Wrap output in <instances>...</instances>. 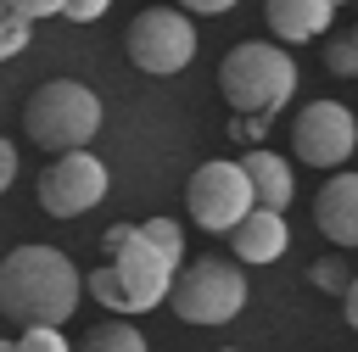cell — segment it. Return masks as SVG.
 <instances>
[{"label":"cell","instance_id":"5","mask_svg":"<svg viewBox=\"0 0 358 352\" xmlns=\"http://www.w3.org/2000/svg\"><path fill=\"white\" fill-rule=\"evenodd\" d=\"M168 302L185 324H229L246 307V274L224 257H190L173 268Z\"/></svg>","mask_w":358,"mask_h":352},{"label":"cell","instance_id":"9","mask_svg":"<svg viewBox=\"0 0 358 352\" xmlns=\"http://www.w3.org/2000/svg\"><path fill=\"white\" fill-rule=\"evenodd\" d=\"M106 196V162L84 151H56V162H45L39 173V207L50 218H78Z\"/></svg>","mask_w":358,"mask_h":352},{"label":"cell","instance_id":"6","mask_svg":"<svg viewBox=\"0 0 358 352\" xmlns=\"http://www.w3.org/2000/svg\"><path fill=\"white\" fill-rule=\"evenodd\" d=\"M123 45H129V61H134L140 73L168 78V73L190 67V56H196V22H190V11H179V6H151V11H140V17L129 22Z\"/></svg>","mask_w":358,"mask_h":352},{"label":"cell","instance_id":"7","mask_svg":"<svg viewBox=\"0 0 358 352\" xmlns=\"http://www.w3.org/2000/svg\"><path fill=\"white\" fill-rule=\"evenodd\" d=\"M185 207H190V223H201L207 235H229L252 201V184H246V168L241 162H201L185 184Z\"/></svg>","mask_w":358,"mask_h":352},{"label":"cell","instance_id":"12","mask_svg":"<svg viewBox=\"0 0 358 352\" xmlns=\"http://www.w3.org/2000/svg\"><path fill=\"white\" fill-rule=\"evenodd\" d=\"M241 168H246V184H252V201H257V207H274V212L291 207V196H296V173H291L285 156L252 145V151L241 156Z\"/></svg>","mask_w":358,"mask_h":352},{"label":"cell","instance_id":"28","mask_svg":"<svg viewBox=\"0 0 358 352\" xmlns=\"http://www.w3.org/2000/svg\"><path fill=\"white\" fill-rule=\"evenodd\" d=\"M352 39H358V28H352Z\"/></svg>","mask_w":358,"mask_h":352},{"label":"cell","instance_id":"25","mask_svg":"<svg viewBox=\"0 0 358 352\" xmlns=\"http://www.w3.org/2000/svg\"><path fill=\"white\" fill-rule=\"evenodd\" d=\"M341 307H347V324L358 330V274L347 279V291H341Z\"/></svg>","mask_w":358,"mask_h":352},{"label":"cell","instance_id":"20","mask_svg":"<svg viewBox=\"0 0 358 352\" xmlns=\"http://www.w3.org/2000/svg\"><path fill=\"white\" fill-rule=\"evenodd\" d=\"M106 11H112V0H62V17H73V22H95Z\"/></svg>","mask_w":358,"mask_h":352},{"label":"cell","instance_id":"21","mask_svg":"<svg viewBox=\"0 0 358 352\" xmlns=\"http://www.w3.org/2000/svg\"><path fill=\"white\" fill-rule=\"evenodd\" d=\"M263 129H268V117H241V112H235V123H229V134H235V140H246V145H257V140H263Z\"/></svg>","mask_w":358,"mask_h":352},{"label":"cell","instance_id":"29","mask_svg":"<svg viewBox=\"0 0 358 352\" xmlns=\"http://www.w3.org/2000/svg\"><path fill=\"white\" fill-rule=\"evenodd\" d=\"M336 6H341V0H336Z\"/></svg>","mask_w":358,"mask_h":352},{"label":"cell","instance_id":"23","mask_svg":"<svg viewBox=\"0 0 358 352\" xmlns=\"http://www.w3.org/2000/svg\"><path fill=\"white\" fill-rule=\"evenodd\" d=\"M11 6H17L28 22H39V17H56V11H62V0H11Z\"/></svg>","mask_w":358,"mask_h":352},{"label":"cell","instance_id":"22","mask_svg":"<svg viewBox=\"0 0 358 352\" xmlns=\"http://www.w3.org/2000/svg\"><path fill=\"white\" fill-rule=\"evenodd\" d=\"M11 179H17V145H11V140H0V196L11 190Z\"/></svg>","mask_w":358,"mask_h":352},{"label":"cell","instance_id":"8","mask_svg":"<svg viewBox=\"0 0 358 352\" xmlns=\"http://www.w3.org/2000/svg\"><path fill=\"white\" fill-rule=\"evenodd\" d=\"M291 151L308 168H341L358 151V117L341 101H313L291 123Z\"/></svg>","mask_w":358,"mask_h":352},{"label":"cell","instance_id":"17","mask_svg":"<svg viewBox=\"0 0 358 352\" xmlns=\"http://www.w3.org/2000/svg\"><path fill=\"white\" fill-rule=\"evenodd\" d=\"M11 346H17V352H73L67 335H62V324H22V335H17Z\"/></svg>","mask_w":358,"mask_h":352},{"label":"cell","instance_id":"18","mask_svg":"<svg viewBox=\"0 0 358 352\" xmlns=\"http://www.w3.org/2000/svg\"><path fill=\"white\" fill-rule=\"evenodd\" d=\"M347 279H352V274H347V257H336V251L308 263V285H313V291H347Z\"/></svg>","mask_w":358,"mask_h":352},{"label":"cell","instance_id":"3","mask_svg":"<svg viewBox=\"0 0 358 352\" xmlns=\"http://www.w3.org/2000/svg\"><path fill=\"white\" fill-rule=\"evenodd\" d=\"M218 89L241 117H274L296 95V61L274 39H241L218 61Z\"/></svg>","mask_w":358,"mask_h":352},{"label":"cell","instance_id":"11","mask_svg":"<svg viewBox=\"0 0 358 352\" xmlns=\"http://www.w3.org/2000/svg\"><path fill=\"white\" fill-rule=\"evenodd\" d=\"M229 246H235V263H274V257H285V246H291L285 212L246 207V218L229 229Z\"/></svg>","mask_w":358,"mask_h":352},{"label":"cell","instance_id":"13","mask_svg":"<svg viewBox=\"0 0 358 352\" xmlns=\"http://www.w3.org/2000/svg\"><path fill=\"white\" fill-rule=\"evenodd\" d=\"M274 39L285 45H302V39H319L330 22H336V0H268L263 6Z\"/></svg>","mask_w":358,"mask_h":352},{"label":"cell","instance_id":"1","mask_svg":"<svg viewBox=\"0 0 358 352\" xmlns=\"http://www.w3.org/2000/svg\"><path fill=\"white\" fill-rule=\"evenodd\" d=\"M84 296V274L56 246H17L0 257V313L11 324H67Z\"/></svg>","mask_w":358,"mask_h":352},{"label":"cell","instance_id":"2","mask_svg":"<svg viewBox=\"0 0 358 352\" xmlns=\"http://www.w3.org/2000/svg\"><path fill=\"white\" fill-rule=\"evenodd\" d=\"M168 285H173V263L140 235V223L106 229V263L90 268L84 279V291L112 313H151L168 302Z\"/></svg>","mask_w":358,"mask_h":352},{"label":"cell","instance_id":"16","mask_svg":"<svg viewBox=\"0 0 358 352\" xmlns=\"http://www.w3.org/2000/svg\"><path fill=\"white\" fill-rule=\"evenodd\" d=\"M140 235H145V240H151V246H157L173 268L185 263V229H179L173 218H145V223H140Z\"/></svg>","mask_w":358,"mask_h":352},{"label":"cell","instance_id":"24","mask_svg":"<svg viewBox=\"0 0 358 352\" xmlns=\"http://www.w3.org/2000/svg\"><path fill=\"white\" fill-rule=\"evenodd\" d=\"M235 0H179V11H190V17H218V11H229Z\"/></svg>","mask_w":358,"mask_h":352},{"label":"cell","instance_id":"27","mask_svg":"<svg viewBox=\"0 0 358 352\" xmlns=\"http://www.w3.org/2000/svg\"><path fill=\"white\" fill-rule=\"evenodd\" d=\"M224 352H241V346H224Z\"/></svg>","mask_w":358,"mask_h":352},{"label":"cell","instance_id":"4","mask_svg":"<svg viewBox=\"0 0 358 352\" xmlns=\"http://www.w3.org/2000/svg\"><path fill=\"white\" fill-rule=\"evenodd\" d=\"M101 95L90 89V84H78V78H45L34 95H28V106H22V129H28V140L39 145V151H84L95 134H101Z\"/></svg>","mask_w":358,"mask_h":352},{"label":"cell","instance_id":"10","mask_svg":"<svg viewBox=\"0 0 358 352\" xmlns=\"http://www.w3.org/2000/svg\"><path fill=\"white\" fill-rule=\"evenodd\" d=\"M313 223H319L336 246H358V173L336 168V179L319 184V196H313Z\"/></svg>","mask_w":358,"mask_h":352},{"label":"cell","instance_id":"14","mask_svg":"<svg viewBox=\"0 0 358 352\" xmlns=\"http://www.w3.org/2000/svg\"><path fill=\"white\" fill-rule=\"evenodd\" d=\"M78 352H145V335H140L134 324H123V318H106V324H95V330L84 335Z\"/></svg>","mask_w":358,"mask_h":352},{"label":"cell","instance_id":"19","mask_svg":"<svg viewBox=\"0 0 358 352\" xmlns=\"http://www.w3.org/2000/svg\"><path fill=\"white\" fill-rule=\"evenodd\" d=\"M324 67H330L336 78H358V39H352V34L330 39V45H324Z\"/></svg>","mask_w":358,"mask_h":352},{"label":"cell","instance_id":"26","mask_svg":"<svg viewBox=\"0 0 358 352\" xmlns=\"http://www.w3.org/2000/svg\"><path fill=\"white\" fill-rule=\"evenodd\" d=\"M0 352H17V346H11V341H0Z\"/></svg>","mask_w":358,"mask_h":352},{"label":"cell","instance_id":"15","mask_svg":"<svg viewBox=\"0 0 358 352\" xmlns=\"http://www.w3.org/2000/svg\"><path fill=\"white\" fill-rule=\"evenodd\" d=\"M28 34H34V22H28L11 0H0V61L22 56V50H28Z\"/></svg>","mask_w":358,"mask_h":352}]
</instances>
